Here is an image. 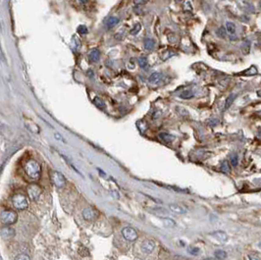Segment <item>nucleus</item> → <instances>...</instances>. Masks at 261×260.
<instances>
[{"label": "nucleus", "instance_id": "1", "mask_svg": "<svg viewBox=\"0 0 261 260\" xmlns=\"http://www.w3.org/2000/svg\"><path fill=\"white\" fill-rule=\"evenodd\" d=\"M25 172L31 179L36 180L40 177L41 167L35 160H29L25 165Z\"/></svg>", "mask_w": 261, "mask_h": 260}, {"label": "nucleus", "instance_id": "2", "mask_svg": "<svg viewBox=\"0 0 261 260\" xmlns=\"http://www.w3.org/2000/svg\"><path fill=\"white\" fill-rule=\"evenodd\" d=\"M12 201L14 206L16 209L23 210V209H27L29 206V201H27V197L23 193H16L12 198Z\"/></svg>", "mask_w": 261, "mask_h": 260}, {"label": "nucleus", "instance_id": "3", "mask_svg": "<svg viewBox=\"0 0 261 260\" xmlns=\"http://www.w3.org/2000/svg\"><path fill=\"white\" fill-rule=\"evenodd\" d=\"M17 213L13 210H3L1 212V222L5 225L14 224L17 221Z\"/></svg>", "mask_w": 261, "mask_h": 260}, {"label": "nucleus", "instance_id": "4", "mask_svg": "<svg viewBox=\"0 0 261 260\" xmlns=\"http://www.w3.org/2000/svg\"><path fill=\"white\" fill-rule=\"evenodd\" d=\"M50 180H51L52 184L56 186L57 188H63L66 185L65 177L57 171H52L50 173Z\"/></svg>", "mask_w": 261, "mask_h": 260}, {"label": "nucleus", "instance_id": "5", "mask_svg": "<svg viewBox=\"0 0 261 260\" xmlns=\"http://www.w3.org/2000/svg\"><path fill=\"white\" fill-rule=\"evenodd\" d=\"M27 194H29V197L31 200H38L40 197L41 193H42L40 186L35 185V184H31L27 186Z\"/></svg>", "mask_w": 261, "mask_h": 260}, {"label": "nucleus", "instance_id": "6", "mask_svg": "<svg viewBox=\"0 0 261 260\" xmlns=\"http://www.w3.org/2000/svg\"><path fill=\"white\" fill-rule=\"evenodd\" d=\"M122 235L125 240L129 241H135L137 239V233L132 227H124L122 229Z\"/></svg>", "mask_w": 261, "mask_h": 260}, {"label": "nucleus", "instance_id": "7", "mask_svg": "<svg viewBox=\"0 0 261 260\" xmlns=\"http://www.w3.org/2000/svg\"><path fill=\"white\" fill-rule=\"evenodd\" d=\"M82 215L86 221H93L98 217V212L93 207H86L82 210Z\"/></svg>", "mask_w": 261, "mask_h": 260}, {"label": "nucleus", "instance_id": "8", "mask_svg": "<svg viewBox=\"0 0 261 260\" xmlns=\"http://www.w3.org/2000/svg\"><path fill=\"white\" fill-rule=\"evenodd\" d=\"M155 246H156V243L152 240H145L143 244H141V250L144 253H151L154 250Z\"/></svg>", "mask_w": 261, "mask_h": 260}, {"label": "nucleus", "instance_id": "9", "mask_svg": "<svg viewBox=\"0 0 261 260\" xmlns=\"http://www.w3.org/2000/svg\"><path fill=\"white\" fill-rule=\"evenodd\" d=\"M1 236L3 237V238H5V239L13 238V237L15 236V230L12 229V228H10V227H8L6 225L5 227H3L1 229Z\"/></svg>", "mask_w": 261, "mask_h": 260}, {"label": "nucleus", "instance_id": "10", "mask_svg": "<svg viewBox=\"0 0 261 260\" xmlns=\"http://www.w3.org/2000/svg\"><path fill=\"white\" fill-rule=\"evenodd\" d=\"M215 239H216L217 240L221 241V243H226V241L228 240L229 237L228 235L226 234L225 232L223 231H216V232H213L211 234Z\"/></svg>", "mask_w": 261, "mask_h": 260}, {"label": "nucleus", "instance_id": "11", "mask_svg": "<svg viewBox=\"0 0 261 260\" xmlns=\"http://www.w3.org/2000/svg\"><path fill=\"white\" fill-rule=\"evenodd\" d=\"M169 209H170L172 212L177 213V214H185L187 212V209L184 206H182L180 204H176V203L169 205Z\"/></svg>", "mask_w": 261, "mask_h": 260}, {"label": "nucleus", "instance_id": "12", "mask_svg": "<svg viewBox=\"0 0 261 260\" xmlns=\"http://www.w3.org/2000/svg\"><path fill=\"white\" fill-rule=\"evenodd\" d=\"M159 139L163 140L164 143H171L175 140V135H173L171 134H168V133H160L159 134Z\"/></svg>", "mask_w": 261, "mask_h": 260}, {"label": "nucleus", "instance_id": "13", "mask_svg": "<svg viewBox=\"0 0 261 260\" xmlns=\"http://www.w3.org/2000/svg\"><path fill=\"white\" fill-rule=\"evenodd\" d=\"M250 49H251V42L250 40L245 39L244 42L241 43V52L244 55H248L250 53Z\"/></svg>", "mask_w": 261, "mask_h": 260}, {"label": "nucleus", "instance_id": "14", "mask_svg": "<svg viewBox=\"0 0 261 260\" xmlns=\"http://www.w3.org/2000/svg\"><path fill=\"white\" fill-rule=\"evenodd\" d=\"M162 77H163V76H162L161 73L155 72V73H153V74L150 75L148 81H149V83H151V84H158L159 81H161Z\"/></svg>", "mask_w": 261, "mask_h": 260}, {"label": "nucleus", "instance_id": "15", "mask_svg": "<svg viewBox=\"0 0 261 260\" xmlns=\"http://www.w3.org/2000/svg\"><path fill=\"white\" fill-rule=\"evenodd\" d=\"M89 60L91 62H97L99 60V58H100V51L98 49L94 48V49H92L89 52Z\"/></svg>", "mask_w": 261, "mask_h": 260}, {"label": "nucleus", "instance_id": "16", "mask_svg": "<svg viewBox=\"0 0 261 260\" xmlns=\"http://www.w3.org/2000/svg\"><path fill=\"white\" fill-rule=\"evenodd\" d=\"M119 22H120V19H119L118 17H115V16L109 17V19L107 20V23H106V26L108 29H112L116 25H118Z\"/></svg>", "mask_w": 261, "mask_h": 260}, {"label": "nucleus", "instance_id": "17", "mask_svg": "<svg viewBox=\"0 0 261 260\" xmlns=\"http://www.w3.org/2000/svg\"><path fill=\"white\" fill-rule=\"evenodd\" d=\"M220 170L221 172L225 173V174H230L231 173V167H230V164L227 160H224L221 163V167H220Z\"/></svg>", "mask_w": 261, "mask_h": 260}, {"label": "nucleus", "instance_id": "18", "mask_svg": "<svg viewBox=\"0 0 261 260\" xmlns=\"http://www.w3.org/2000/svg\"><path fill=\"white\" fill-rule=\"evenodd\" d=\"M237 97V93H231L230 95L228 96V98L226 99V102H225V109H229L231 107V105L233 104V102L235 101V99Z\"/></svg>", "mask_w": 261, "mask_h": 260}, {"label": "nucleus", "instance_id": "19", "mask_svg": "<svg viewBox=\"0 0 261 260\" xmlns=\"http://www.w3.org/2000/svg\"><path fill=\"white\" fill-rule=\"evenodd\" d=\"M226 30H227V31L230 34H235L236 31H237L236 25L234 24V23H232V22H227L226 23Z\"/></svg>", "mask_w": 261, "mask_h": 260}, {"label": "nucleus", "instance_id": "20", "mask_svg": "<svg viewBox=\"0 0 261 260\" xmlns=\"http://www.w3.org/2000/svg\"><path fill=\"white\" fill-rule=\"evenodd\" d=\"M214 255H215V258H216L217 260H224L227 257V252L224 251V250H222V249H218L215 251Z\"/></svg>", "mask_w": 261, "mask_h": 260}, {"label": "nucleus", "instance_id": "21", "mask_svg": "<svg viewBox=\"0 0 261 260\" xmlns=\"http://www.w3.org/2000/svg\"><path fill=\"white\" fill-rule=\"evenodd\" d=\"M155 46V42L151 38H146L144 40V48L146 50H152Z\"/></svg>", "mask_w": 261, "mask_h": 260}, {"label": "nucleus", "instance_id": "22", "mask_svg": "<svg viewBox=\"0 0 261 260\" xmlns=\"http://www.w3.org/2000/svg\"><path fill=\"white\" fill-rule=\"evenodd\" d=\"M258 73V71H257V69H256V67H254V66H251L249 69H247L246 71H245V72H242L241 74L242 75H245V76H253V75H256Z\"/></svg>", "mask_w": 261, "mask_h": 260}, {"label": "nucleus", "instance_id": "23", "mask_svg": "<svg viewBox=\"0 0 261 260\" xmlns=\"http://www.w3.org/2000/svg\"><path fill=\"white\" fill-rule=\"evenodd\" d=\"M93 102H94V104H95V106L98 107L99 109H104V108H105V103H104V101H103L101 98L95 97V98L93 99Z\"/></svg>", "mask_w": 261, "mask_h": 260}, {"label": "nucleus", "instance_id": "24", "mask_svg": "<svg viewBox=\"0 0 261 260\" xmlns=\"http://www.w3.org/2000/svg\"><path fill=\"white\" fill-rule=\"evenodd\" d=\"M180 97L183 99H190L194 97V93H192L191 90H185V92H183L181 93Z\"/></svg>", "mask_w": 261, "mask_h": 260}, {"label": "nucleus", "instance_id": "25", "mask_svg": "<svg viewBox=\"0 0 261 260\" xmlns=\"http://www.w3.org/2000/svg\"><path fill=\"white\" fill-rule=\"evenodd\" d=\"M216 34H217V35L219 36V38H226V34H227V30L224 28V27H220V28L217 30Z\"/></svg>", "mask_w": 261, "mask_h": 260}, {"label": "nucleus", "instance_id": "26", "mask_svg": "<svg viewBox=\"0 0 261 260\" xmlns=\"http://www.w3.org/2000/svg\"><path fill=\"white\" fill-rule=\"evenodd\" d=\"M141 30V25L140 24V23H136V24L135 25V27L131 30L130 34H132V35H136L137 34L140 33V31Z\"/></svg>", "mask_w": 261, "mask_h": 260}, {"label": "nucleus", "instance_id": "27", "mask_svg": "<svg viewBox=\"0 0 261 260\" xmlns=\"http://www.w3.org/2000/svg\"><path fill=\"white\" fill-rule=\"evenodd\" d=\"M163 224L166 227H174L176 225V223L171 218H164L163 219Z\"/></svg>", "mask_w": 261, "mask_h": 260}, {"label": "nucleus", "instance_id": "28", "mask_svg": "<svg viewBox=\"0 0 261 260\" xmlns=\"http://www.w3.org/2000/svg\"><path fill=\"white\" fill-rule=\"evenodd\" d=\"M231 165L233 167H237V163H239V158H237V154H233L231 156Z\"/></svg>", "mask_w": 261, "mask_h": 260}, {"label": "nucleus", "instance_id": "29", "mask_svg": "<svg viewBox=\"0 0 261 260\" xmlns=\"http://www.w3.org/2000/svg\"><path fill=\"white\" fill-rule=\"evenodd\" d=\"M151 211H154L155 214H167L168 211L166 210V209L164 208H159V207H156V208H151L150 209Z\"/></svg>", "mask_w": 261, "mask_h": 260}, {"label": "nucleus", "instance_id": "30", "mask_svg": "<svg viewBox=\"0 0 261 260\" xmlns=\"http://www.w3.org/2000/svg\"><path fill=\"white\" fill-rule=\"evenodd\" d=\"M187 251H189L191 255H198L199 253V248L195 247V246H190L187 248Z\"/></svg>", "mask_w": 261, "mask_h": 260}, {"label": "nucleus", "instance_id": "31", "mask_svg": "<svg viewBox=\"0 0 261 260\" xmlns=\"http://www.w3.org/2000/svg\"><path fill=\"white\" fill-rule=\"evenodd\" d=\"M139 65L140 68H144L147 65V58L146 57H140L139 59Z\"/></svg>", "mask_w": 261, "mask_h": 260}, {"label": "nucleus", "instance_id": "32", "mask_svg": "<svg viewBox=\"0 0 261 260\" xmlns=\"http://www.w3.org/2000/svg\"><path fill=\"white\" fill-rule=\"evenodd\" d=\"M78 33L79 34H88V28H86L85 26H79L78 27Z\"/></svg>", "mask_w": 261, "mask_h": 260}, {"label": "nucleus", "instance_id": "33", "mask_svg": "<svg viewBox=\"0 0 261 260\" xmlns=\"http://www.w3.org/2000/svg\"><path fill=\"white\" fill-rule=\"evenodd\" d=\"M15 260H31V258L29 255H27V254H19L16 256Z\"/></svg>", "mask_w": 261, "mask_h": 260}, {"label": "nucleus", "instance_id": "34", "mask_svg": "<svg viewBox=\"0 0 261 260\" xmlns=\"http://www.w3.org/2000/svg\"><path fill=\"white\" fill-rule=\"evenodd\" d=\"M248 259L249 260H261L260 256L258 254H255V253H252V254H248Z\"/></svg>", "mask_w": 261, "mask_h": 260}, {"label": "nucleus", "instance_id": "35", "mask_svg": "<svg viewBox=\"0 0 261 260\" xmlns=\"http://www.w3.org/2000/svg\"><path fill=\"white\" fill-rule=\"evenodd\" d=\"M148 1L149 0H134L136 5H143V4H146Z\"/></svg>", "mask_w": 261, "mask_h": 260}, {"label": "nucleus", "instance_id": "36", "mask_svg": "<svg viewBox=\"0 0 261 260\" xmlns=\"http://www.w3.org/2000/svg\"><path fill=\"white\" fill-rule=\"evenodd\" d=\"M111 194L113 195L114 197L115 198H119V193H118V191H116V190H111Z\"/></svg>", "mask_w": 261, "mask_h": 260}, {"label": "nucleus", "instance_id": "37", "mask_svg": "<svg viewBox=\"0 0 261 260\" xmlns=\"http://www.w3.org/2000/svg\"><path fill=\"white\" fill-rule=\"evenodd\" d=\"M55 138H56L57 139H59V140H61V141H64V143H65V140H64V139H63V138H62V136H61L60 135H59V134H57V133H56V134H55Z\"/></svg>", "mask_w": 261, "mask_h": 260}, {"label": "nucleus", "instance_id": "38", "mask_svg": "<svg viewBox=\"0 0 261 260\" xmlns=\"http://www.w3.org/2000/svg\"><path fill=\"white\" fill-rule=\"evenodd\" d=\"M257 96H259V97H261V89H259V90H257Z\"/></svg>", "mask_w": 261, "mask_h": 260}, {"label": "nucleus", "instance_id": "39", "mask_svg": "<svg viewBox=\"0 0 261 260\" xmlns=\"http://www.w3.org/2000/svg\"><path fill=\"white\" fill-rule=\"evenodd\" d=\"M79 1H80L81 3H82V4H84V3H85L86 1H88V0H79Z\"/></svg>", "mask_w": 261, "mask_h": 260}, {"label": "nucleus", "instance_id": "40", "mask_svg": "<svg viewBox=\"0 0 261 260\" xmlns=\"http://www.w3.org/2000/svg\"><path fill=\"white\" fill-rule=\"evenodd\" d=\"M258 247H259V248L261 249V241H260V243L258 244Z\"/></svg>", "mask_w": 261, "mask_h": 260}, {"label": "nucleus", "instance_id": "41", "mask_svg": "<svg viewBox=\"0 0 261 260\" xmlns=\"http://www.w3.org/2000/svg\"><path fill=\"white\" fill-rule=\"evenodd\" d=\"M175 1L179 3V2H182V1H183V0H175Z\"/></svg>", "mask_w": 261, "mask_h": 260}, {"label": "nucleus", "instance_id": "42", "mask_svg": "<svg viewBox=\"0 0 261 260\" xmlns=\"http://www.w3.org/2000/svg\"><path fill=\"white\" fill-rule=\"evenodd\" d=\"M259 4H260V7H261V1H260V2H259Z\"/></svg>", "mask_w": 261, "mask_h": 260}]
</instances>
